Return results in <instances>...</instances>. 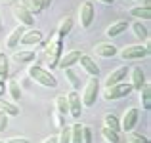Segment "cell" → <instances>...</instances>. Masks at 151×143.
<instances>
[{
    "instance_id": "obj_1",
    "label": "cell",
    "mask_w": 151,
    "mask_h": 143,
    "mask_svg": "<svg viewBox=\"0 0 151 143\" xmlns=\"http://www.w3.org/2000/svg\"><path fill=\"white\" fill-rule=\"evenodd\" d=\"M40 44L46 48V63H48V67L50 69H58V61L63 54L61 51L63 50V38L58 36L55 31H54V33H50L46 38H42Z\"/></svg>"
},
{
    "instance_id": "obj_2",
    "label": "cell",
    "mask_w": 151,
    "mask_h": 143,
    "mask_svg": "<svg viewBox=\"0 0 151 143\" xmlns=\"http://www.w3.org/2000/svg\"><path fill=\"white\" fill-rule=\"evenodd\" d=\"M27 77L33 78L37 84L44 86V88H50V90L58 88V78H55L50 71L42 69V67H38V65H31L29 69H27Z\"/></svg>"
},
{
    "instance_id": "obj_3",
    "label": "cell",
    "mask_w": 151,
    "mask_h": 143,
    "mask_svg": "<svg viewBox=\"0 0 151 143\" xmlns=\"http://www.w3.org/2000/svg\"><path fill=\"white\" fill-rule=\"evenodd\" d=\"M117 55L122 59V61H136V59L147 57L149 55V38L144 42V44H130L124 46L117 51Z\"/></svg>"
},
{
    "instance_id": "obj_4",
    "label": "cell",
    "mask_w": 151,
    "mask_h": 143,
    "mask_svg": "<svg viewBox=\"0 0 151 143\" xmlns=\"http://www.w3.org/2000/svg\"><path fill=\"white\" fill-rule=\"evenodd\" d=\"M98 94H100V82H98V78H90L84 84V90H82L81 95L82 107H92L98 99Z\"/></svg>"
},
{
    "instance_id": "obj_5",
    "label": "cell",
    "mask_w": 151,
    "mask_h": 143,
    "mask_svg": "<svg viewBox=\"0 0 151 143\" xmlns=\"http://www.w3.org/2000/svg\"><path fill=\"white\" fill-rule=\"evenodd\" d=\"M130 92H132V86L130 84H124V82H119V84H113V86H107L103 88V99L105 101H115V99H121V97H126Z\"/></svg>"
},
{
    "instance_id": "obj_6",
    "label": "cell",
    "mask_w": 151,
    "mask_h": 143,
    "mask_svg": "<svg viewBox=\"0 0 151 143\" xmlns=\"http://www.w3.org/2000/svg\"><path fill=\"white\" fill-rule=\"evenodd\" d=\"M94 17H96V8H94V4L90 2V0H84V2L81 4V8H78V21H81V27L82 29H90Z\"/></svg>"
},
{
    "instance_id": "obj_7",
    "label": "cell",
    "mask_w": 151,
    "mask_h": 143,
    "mask_svg": "<svg viewBox=\"0 0 151 143\" xmlns=\"http://www.w3.org/2000/svg\"><path fill=\"white\" fill-rule=\"evenodd\" d=\"M12 15H14L15 21H17L19 25H23V27H31L35 23V15L31 14L29 10H25L19 2L12 4Z\"/></svg>"
},
{
    "instance_id": "obj_8",
    "label": "cell",
    "mask_w": 151,
    "mask_h": 143,
    "mask_svg": "<svg viewBox=\"0 0 151 143\" xmlns=\"http://www.w3.org/2000/svg\"><path fill=\"white\" fill-rule=\"evenodd\" d=\"M138 120H140V109L138 107H130V109L124 111V117H122L121 120V130L122 132H132L134 126L138 124Z\"/></svg>"
},
{
    "instance_id": "obj_9",
    "label": "cell",
    "mask_w": 151,
    "mask_h": 143,
    "mask_svg": "<svg viewBox=\"0 0 151 143\" xmlns=\"http://www.w3.org/2000/svg\"><path fill=\"white\" fill-rule=\"evenodd\" d=\"M65 97H67V109H69V114L77 120V118L82 114V109H84V107H82V101H81V95H78V92L71 90Z\"/></svg>"
},
{
    "instance_id": "obj_10",
    "label": "cell",
    "mask_w": 151,
    "mask_h": 143,
    "mask_svg": "<svg viewBox=\"0 0 151 143\" xmlns=\"http://www.w3.org/2000/svg\"><path fill=\"white\" fill-rule=\"evenodd\" d=\"M78 65H81V69L84 71L90 78H98V74H100V67H98V63L94 61L90 55H84V54H82L81 59H78Z\"/></svg>"
},
{
    "instance_id": "obj_11",
    "label": "cell",
    "mask_w": 151,
    "mask_h": 143,
    "mask_svg": "<svg viewBox=\"0 0 151 143\" xmlns=\"http://www.w3.org/2000/svg\"><path fill=\"white\" fill-rule=\"evenodd\" d=\"M81 55H82V51H78V50H71V51H67V54H61V57H59V61H58V69H63V71L71 69L73 65L78 63Z\"/></svg>"
},
{
    "instance_id": "obj_12",
    "label": "cell",
    "mask_w": 151,
    "mask_h": 143,
    "mask_svg": "<svg viewBox=\"0 0 151 143\" xmlns=\"http://www.w3.org/2000/svg\"><path fill=\"white\" fill-rule=\"evenodd\" d=\"M130 86H132V92L136 90V92H140L142 88L145 86V73L142 67H132L130 69Z\"/></svg>"
},
{
    "instance_id": "obj_13",
    "label": "cell",
    "mask_w": 151,
    "mask_h": 143,
    "mask_svg": "<svg viewBox=\"0 0 151 143\" xmlns=\"http://www.w3.org/2000/svg\"><path fill=\"white\" fill-rule=\"evenodd\" d=\"M126 74H128V67H117V69H113L109 74L105 77V80H103V86H113V84H119V82H122L126 78Z\"/></svg>"
},
{
    "instance_id": "obj_14",
    "label": "cell",
    "mask_w": 151,
    "mask_h": 143,
    "mask_svg": "<svg viewBox=\"0 0 151 143\" xmlns=\"http://www.w3.org/2000/svg\"><path fill=\"white\" fill-rule=\"evenodd\" d=\"M117 46L113 42H100V44L94 46V54L98 57H103V59H109V57H115L117 55Z\"/></svg>"
},
{
    "instance_id": "obj_15",
    "label": "cell",
    "mask_w": 151,
    "mask_h": 143,
    "mask_svg": "<svg viewBox=\"0 0 151 143\" xmlns=\"http://www.w3.org/2000/svg\"><path fill=\"white\" fill-rule=\"evenodd\" d=\"M42 38H44V34H42L38 29H31V31H25V33H23V36L19 38V44H23V46H37V44L42 42Z\"/></svg>"
},
{
    "instance_id": "obj_16",
    "label": "cell",
    "mask_w": 151,
    "mask_h": 143,
    "mask_svg": "<svg viewBox=\"0 0 151 143\" xmlns=\"http://www.w3.org/2000/svg\"><path fill=\"white\" fill-rule=\"evenodd\" d=\"M23 33H25V27H23V25H17L10 34H8V38H6V48H8V50L14 51L15 48L19 46V38L23 36Z\"/></svg>"
},
{
    "instance_id": "obj_17",
    "label": "cell",
    "mask_w": 151,
    "mask_h": 143,
    "mask_svg": "<svg viewBox=\"0 0 151 143\" xmlns=\"http://www.w3.org/2000/svg\"><path fill=\"white\" fill-rule=\"evenodd\" d=\"M8 69H10L8 54L0 51V95L4 94V84H6V80H8Z\"/></svg>"
},
{
    "instance_id": "obj_18",
    "label": "cell",
    "mask_w": 151,
    "mask_h": 143,
    "mask_svg": "<svg viewBox=\"0 0 151 143\" xmlns=\"http://www.w3.org/2000/svg\"><path fill=\"white\" fill-rule=\"evenodd\" d=\"M126 27H128V21H124V19H119V21L111 23V25L105 29V36H107V38L119 36V34H122V33L126 31Z\"/></svg>"
},
{
    "instance_id": "obj_19",
    "label": "cell",
    "mask_w": 151,
    "mask_h": 143,
    "mask_svg": "<svg viewBox=\"0 0 151 143\" xmlns=\"http://www.w3.org/2000/svg\"><path fill=\"white\" fill-rule=\"evenodd\" d=\"M130 29H132L134 36L140 38V40H144V42H145V40L149 38V31H147V27H145L142 21H138V19H134V21L130 23Z\"/></svg>"
},
{
    "instance_id": "obj_20",
    "label": "cell",
    "mask_w": 151,
    "mask_h": 143,
    "mask_svg": "<svg viewBox=\"0 0 151 143\" xmlns=\"http://www.w3.org/2000/svg\"><path fill=\"white\" fill-rule=\"evenodd\" d=\"M6 86H8V94H10L12 103L19 101V99H21V86H19V80L10 78V80H6Z\"/></svg>"
},
{
    "instance_id": "obj_21",
    "label": "cell",
    "mask_w": 151,
    "mask_h": 143,
    "mask_svg": "<svg viewBox=\"0 0 151 143\" xmlns=\"http://www.w3.org/2000/svg\"><path fill=\"white\" fill-rule=\"evenodd\" d=\"M128 14H130L132 19H138V21H149V19H151V10H149V8L136 6V8H130Z\"/></svg>"
},
{
    "instance_id": "obj_22",
    "label": "cell",
    "mask_w": 151,
    "mask_h": 143,
    "mask_svg": "<svg viewBox=\"0 0 151 143\" xmlns=\"http://www.w3.org/2000/svg\"><path fill=\"white\" fill-rule=\"evenodd\" d=\"M21 4L25 10H29L33 15H38L40 11H44V4H42V0H21Z\"/></svg>"
},
{
    "instance_id": "obj_23",
    "label": "cell",
    "mask_w": 151,
    "mask_h": 143,
    "mask_svg": "<svg viewBox=\"0 0 151 143\" xmlns=\"http://www.w3.org/2000/svg\"><path fill=\"white\" fill-rule=\"evenodd\" d=\"M71 27H73V17H69V15H67V17H63L61 21L58 23V29H55V34H58V36H67V34L71 33Z\"/></svg>"
},
{
    "instance_id": "obj_24",
    "label": "cell",
    "mask_w": 151,
    "mask_h": 143,
    "mask_svg": "<svg viewBox=\"0 0 151 143\" xmlns=\"http://www.w3.org/2000/svg\"><path fill=\"white\" fill-rule=\"evenodd\" d=\"M103 126L113 130V132H121V120H119L117 114H113V113H105V117H103Z\"/></svg>"
},
{
    "instance_id": "obj_25",
    "label": "cell",
    "mask_w": 151,
    "mask_h": 143,
    "mask_svg": "<svg viewBox=\"0 0 151 143\" xmlns=\"http://www.w3.org/2000/svg\"><path fill=\"white\" fill-rule=\"evenodd\" d=\"M0 111L6 113L8 117H19V107L8 99H0Z\"/></svg>"
},
{
    "instance_id": "obj_26",
    "label": "cell",
    "mask_w": 151,
    "mask_h": 143,
    "mask_svg": "<svg viewBox=\"0 0 151 143\" xmlns=\"http://www.w3.org/2000/svg\"><path fill=\"white\" fill-rule=\"evenodd\" d=\"M140 105H142L144 111L151 109V88H149V84H145L144 88L140 90Z\"/></svg>"
},
{
    "instance_id": "obj_27",
    "label": "cell",
    "mask_w": 151,
    "mask_h": 143,
    "mask_svg": "<svg viewBox=\"0 0 151 143\" xmlns=\"http://www.w3.org/2000/svg\"><path fill=\"white\" fill-rule=\"evenodd\" d=\"M69 143H82V124L75 122L69 126Z\"/></svg>"
},
{
    "instance_id": "obj_28",
    "label": "cell",
    "mask_w": 151,
    "mask_h": 143,
    "mask_svg": "<svg viewBox=\"0 0 151 143\" xmlns=\"http://www.w3.org/2000/svg\"><path fill=\"white\" fill-rule=\"evenodd\" d=\"M35 57H37L35 51H14L12 54V59L17 63H33Z\"/></svg>"
},
{
    "instance_id": "obj_29",
    "label": "cell",
    "mask_w": 151,
    "mask_h": 143,
    "mask_svg": "<svg viewBox=\"0 0 151 143\" xmlns=\"http://www.w3.org/2000/svg\"><path fill=\"white\" fill-rule=\"evenodd\" d=\"M55 113H59L61 117H65L67 113H69V109H67V97L63 94H59L58 97H55V107H54Z\"/></svg>"
},
{
    "instance_id": "obj_30",
    "label": "cell",
    "mask_w": 151,
    "mask_h": 143,
    "mask_svg": "<svg viewBox=\"0 0 151 143\" xmlns=\"http://www.w3.org/2000/svg\"><path fill=\"white\" fill-rule=\"evenodd\" d=\"M101 137H103L107 143H119V141H121V137H119V132H113V130L105 128V126L101 128Z\"/></svg>"
},
{
    "instance_id": "obj_31",
    "label": "cell",
    "mask_w": 151,
    "mask_h": 143,
    "mask_svg": "<svg viewBox=\"0 0 151 143\" xmlns=\"http://www.w3.org/2000/svg\"><path fill=\"white\" fill-rule=\"evenodd\" d=\"M65 78L71 82V90H75V92H77V90L81 88V82H78V78L75 77V73L71 69H65Z\"/></svg>"
},
{
    "instance_id": "obj_32",
    "label": "cell",
    "mask_w": 151,
    "mask_h": 143,
    "mask_svg": "<svg viewBox=\"0 0 151 143\" xmlns=\"http://www.w3.org/2000/svg\"><path fill=\"white\" fill-rule=\"evenodd\" d=\"M128 141L130 143H149V139L145 136H142V134H138V132H128Z\"/></svg>"
},
{
    "instance_id": "obj_33",
    "label": "cell",
    "mask_w": 151,
    "mask_h": 143,
    "mask_svg": "<svg viewBox=\"0 0 151 143\" xmlns=\"http://www.w3.org/2000/svg\"><path fill=\"white\" fill-rule=\"evenodd\" d=\"M55 143H69V126L59 128V136L55 137Z\"/></svg>"
},
{
    "instance_id": "obj_34",
    "label": "cell",
    "mask_w": 151,
    "mask_h": 143,
    "mask_svg": "<svg viewBox=\"0 0 151 143\" xmlns=\"http://www.w3.org/2000/svg\"><path fill=\"white\" fill-rule=\"evenodd\" d=\"M82 143H92V128L82 124Z\"/></svg>"
},
{
    "instance_id": "obj_35",
    "label": "cell",
    "mask_w": 151,
    "mask_h": 143,
    "mask_svg": "<svg viewBox=\"0 0 151 143\" xmlns=\"http://www.w3.org/2000/svg\"><path fill=\"white\" fill-rule=\"evenodd\" d=\"M8 120H10V117H8L6 113L0 111V132H4V130L8 128Z\"/></svg>"
},
{
    "instance_id": "obj_36",
    "label": "cell",
    "mask_w": 151,
    "mask_h": 143,
    "mask_svg": "<svg viewBox=\"0 0 151 143\" xmlns=\"http://www.w3.org/2000/svg\"><path fill=\"white\" fill-rule=\"evenodd\" d=\"M4 143H29V139L27 137H10V139L4 141Z\"/></svg>"
},
{
    "instance_id": "obj_37",
    "label": "cell",
    "mask_w": 151,
    "mask_h": 143,
    "mask_svg": "<svg viewBox=\"0 0 151 143\" xmlns=\"http://www.w3.org/2000/svg\"><path fill=\"white\" fill-rule=\"evenodd\" d=\"M142 8H151V0H142Z\"/></svg>"
},
{
    "instance_id": "obj_38",
    "label": "cell",
    "mask_w": 151,
    "mask_h": 143,
    "mask_svg": "<svg viewBox=\"0 0 151 143\" xmlns=\"http://www.w3.org/2000/svg\"><path fill=\"white\" fill-rule=\"evenodd\" d=\"M42 143H55V136H50V137H46Z\"/></svg>"
},
{
    "instance_id": "obj_39",
    "label": "cell",
    "mask_w": 151,
    "mask_h": 143,
    "mask_svg": "<svg viewBox=\"0 0 151 143\" xmlns=\"http://www.w3.org/2000/svg\"><path fill=\"white\" fill-rule=\"evenodd\" d=\"M98 2H101V4H113L115 0H98Z\"/></svg>"
},
{
    "instance_id": "obj_40",
    "label": "cell",
    "mask_w": 151,
    "mask_h": 143,
    "mask_svg": "<svg viewBox=\"0 0 151 143\" xmlns=\"http://www.w3.org/2000/svg\"><path fill=\"white\" fill-rule=\"evenodd\" d=\"M42 4H44V8H48L50 4H52V0H42Z\"/></svg>"
},
{
    "instance_id": "obj_41",
    "label": "cell",
    "mask_w": 151,
    "mask_h": 143,
    "mask_svg": "<svg viewBox=\"0 0 151 143\" xmlns=\"http://www.w3.org/2000/svg\"><path fill=\"white\" fill-rule=\"evenodd\" d=\"M0 2H15V0H0Z\"/></svg>"
},
{
    "instance_id": "obj_42",
    "label": "cell",
    "mask_w": 151,
    "mask_h": 143,
    "mask_svg": "<svg viewBox=\"0 0 151 143\" xmlns=\"http://www.w3.org/2000/svg\"><path fill=\"white\" fill-rule=\"evenodd\" d=\"M0 29H2V21H0Z\"/></svg>"
},
{
    "instance_id": "obj_43",
    "label": "cell",
    "mask_w": 151,
    "mask_h": 143,
    "mask_svg": "<svg viewBox=\"0 0 151 143\" xmlns=\"http://www.w3.org/2000/svg\"><path fill=\"white\" fill-rule=\"evenodd\" d=\"M138 2H142V0H138Z\"/></svg>"
},
{
    "instance_id": "obj_44",
    "label": "cell",
    "mask_w": 151,
    "mask_h": 143,
    "mask_svg": "<svg viewBox=\"0 0 151 143\" xmlns=\"http://www.w3.org/2000/svg\"><path fill=\"white\" fill-rule=\"evenodd\" d=\"M0 143H4V141H0Z\"/></svg>"
}]
</instances>
